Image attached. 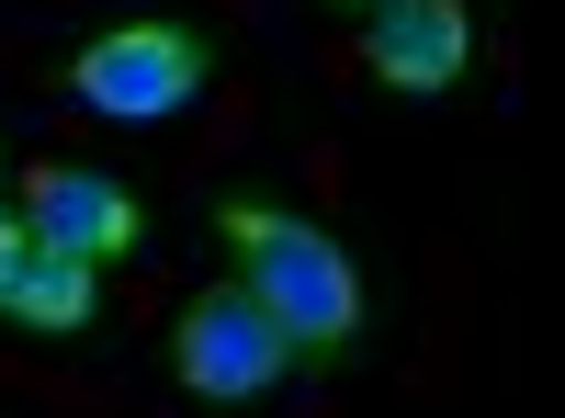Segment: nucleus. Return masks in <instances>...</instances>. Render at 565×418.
Here are the masks:
<instances>
[{
  "label": "nucleus",
  "instance_id": "4",
  "mask_svg": "<svg viewBox=\"0 0 565 418\" xmlns=\"http://www.w3.org/2000/svg\"><path fill=\"white\" fill-rule=\"evenodd\" d=\"M23 226H34V249H68V260H125V249H148L136 193H125L114 170H90V159L23 170Z\"/></svg>",
  "mask_w": 565,
  "mask_h": 418
},
{
  "label": "nucleus",
  "instance_id": "1",
  "mask_svg": "<svg viewBox=\"0 0 565 418\" xmlns=\"http://www.w3.org/2000/svg\"><path fill=\"white\" fill-rule=\"evenodd\" d=\"M215 238H226V260H238V283L295 329L306 362H340L362 340V271H351V249L328 238L317 215L271 204V193H226L215 204Z\"/></svg>",
  "mask_w": 565,
  "mask_h": 418
},
{
  "label": "nucleus",
  "instance_id": "8",
  "mask_svg": "<svg viewBox=\"0 0 565 418\" xmlns=\"http://www.w3.org/2000/svg\"><path fill=\"white\" fill-rule=\"evenodd\" d=\"M340 12H362V23H373V12H385V0H340Z\"/></svg>",
  "mask_w": 565,
  "mask_h": 418
},
{
  "label": "nucleus",
  "instance_id": "7",
  "mask_svg": "<svg viewBox=\"0 0 565 418\" xmlns=\"http://www.w3.org/2000/svg\"><path fill=\"white\" fill-rule=\"evenodd\" d=\"M23 271H34V226H23V215H0V306H12Z\"/></svg>",
  "mask_w": 565,
  "mask_h": 418
},
{
  "label": "nucleus",
  "instance_id": "5",
  "mask_svg": "<svg viewBox=\"0 0 565 418\" xmlns=\"http://www.w3.org/2000/svg\"><path fill=\"white\" fill-rule=\"evenodd\" d=\"M362 57L385 90H407V103H430V90H463V68H476V12L463 0H385L362 34Z\"/></svg>",
  "mask_w": 565,
  "mask_h": 418
},
{
  "label": "nucleus",
  "instance_id": "6",
  "mask_svg": "<svg viewBox=\"0 0 565 418\" xmlns=\"http://www.w3.org/2000/svg\"><path fill=\"white\" fill-rule=\"evenodd\" d=\"M90 306H103V260H68V249H34V271L12 283V329H34V340H68V329H90Z\"/></svg>",
  "mask_w": 565,
  "mask_h": 418
},
{
  "label": "nucleus",
  "instance_id": "2",
  "mask_svg": "<svg viewBox=\"0 0 565 418\" xmlns=\"http://www.w3.org/2000/svg\"><path fill=\"white\" fill-rule=\"evenodd\" d=\"M215 79V45L193 34V23H114V34H90L79 57H68V103L79 114H103V125H159V114H181L193 90Z\"/></svg>",
  "mask_w": 565,
  "mask_h": 418
},
{
  "label": "nucleus",
  "instance_id": "3",
  "mask_svg": "<svg viewBox=\"0 0 565 418\" xmlns=\"http://www.w3.org/2000/svg\"><path fill=\"white\" fill-rule=\"evenodd\" d=\"M170 362H181V385H193L204 407H260L282 374H295V329L226 271V283H204L193 306H181V329H170Z\"/></svg>",
  "mask_w": 565,
  "mask_h": 418
},
{
  "label": "nucleus",
  "instance_id": "9",
  "mask_svg": "<svg viewBox=\"0 0 565 418\" xmlns=\"http://www.w3.org/2000/svg\"><path fill=\"white\" fill-rule=\"evenodd\" d=\"M0 215H12V193H0Z\"/></svg>",
  "mask_w": 565,
  "mask_h": 418
}]
</instances>
